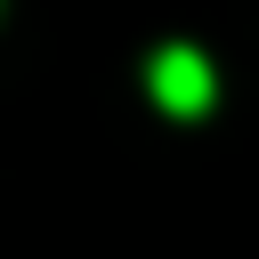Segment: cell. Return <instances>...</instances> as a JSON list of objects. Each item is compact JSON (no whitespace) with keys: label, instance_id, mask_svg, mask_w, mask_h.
Segmentation results:
<instances>
[{"label":"cell","instance_id":"obj_1","mask_svg":"<svg viewBox=\"0 0 259 259\" xmlns=\"http://www.w3.org/2000/svg\"><path fill=\"white\" fill-rule=\"evenodd\" d=\"M146 89H154L162 113H202L210 105V57L202 49H162L146 65Z\"/></svg>","mask_w":259,"mask_h":259}]
</instances>
